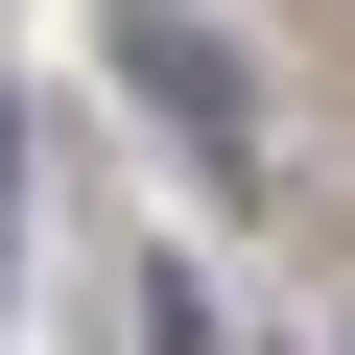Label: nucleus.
I'll return each mask as SVG.
<instances>
[{"instance_id":"obj_1","label":"nucleus","mask_w":355,"mask_h":355,"mask_svg":"<svg viewBox=\"0 0 355 355\" xmlns=\"http://www.w3.org/2000/svg\"><path fill=\"white\" fill-rule=\"evenodd\" d=\"M119 95L190 142V190H237V166H261V95H237V48L190 24V0H119Z\"/></svg>"}]
</instances>
